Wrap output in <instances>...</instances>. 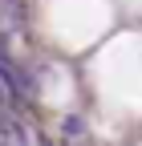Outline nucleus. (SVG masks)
Returning a JSON list of instances; mask_svg holds the SVG:
<instances>
[{
	"label": "nucleus",
	"mask_w": 142,
	"mask_h": 146,
	"mask_svg": "<svg viewBox=\"0 0 142 146\" xmlns=\"http://www.w3.org/2000/svg\"><path fill=\"white\" fill-rule=\"evenodd\" d=\"M0 73H4V81H8L16 102H37V77H33V69L25 61H16L12 53H4V49H0Z\"/></svg>",
	"instance_id": "f257e3e1"
},
{
	"label": "nucleus",
	"mask_w": 142,
	"mask_h": 146,
	"mask_svg": "<svg viewBox=\"0 0 142 146\" xmlns=\"http://www.w3.org/2000/svg\"><path fill=\"white\" fill-rule=\"evenodd\" d=\"M25 33V0H0V41Z\"/></svg>",
	"instance_id": "f03ea898"
},
{
	"label": "nucleus",
	"mask_w": 142,
	"mask_h": 146,
	"mask_svg": "<svg viewBox=\"0 0 142 146\" xmlns=\"http://www.w3.org/2000/svg\"><path fill=\"white\" fill-rule=\"evenodd\" d=\"M61 134H65L69 142H77V138H85V122H81L77 114H69V118L61 122Z\"/></svg>",
	"instance_id": "7ed1b4c3"
},
{
	"label": "nucleus",
	"mask_w": 142,
	"mask_h": 146,
	"mask_svg": "<svg viewBox=\"0 0 142 146\" xmlns=\"http://www.w3.org/2000/svg\"><path fill=\"white\" fill-rule=\"evenodd\" d=\"M16 98H12V89H8V81H4V73H0V106H12Z\"/></svg>",
	"instance_id": "20e7f679"
}]
</instances>
